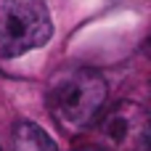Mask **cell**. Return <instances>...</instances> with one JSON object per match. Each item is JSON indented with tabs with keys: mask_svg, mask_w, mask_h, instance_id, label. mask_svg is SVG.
Segmentation results:
<instances>
[{
	"mask_svg": "<svg viewBox=\"0 0 151 151\" xmlns=\"http://www.w3.org/2000/svg\"><path fill=\"white\" fill-rule=\"evenodd\" d=\"M11 151H56V143L40 125L19 122L13 130V149Z\"/></svg>",
	"mask_w": 151,
	"mask_h": 151,
	"instance_id": "4",
	"label": "cell"
},
{
	"mask_svg": "<svg viewBox=\"0 0 151 151\" xmlns=\"http://www.w3.org/2000/svg\"><path fill=\"white\" fill-rule=\"evenodd\" d=\"M96 149L101 151H151V119L138 101H119L98 114Z\"/></svg>",
	"mask_w": 151,
	"mask_h": 151,
	"instance_id": "3",
	"label": "cell"
},
{
	"mask_svg": "<svg viewBox=\"0 0 151 151\" xmlns=\"http://www.w3.org/2000/svg\"><path fill=\"white\" fill-rule=\"evenodd\" d=\"M53 35L45 0H0V58L42 48Z\"/></svg>",
	"mask_w": 151,
	"mask_h": 151,
	"instance_id": "2",
	"label": "cell"
},
{
	"mask_svg": "<svg viewBox=\"0 0 151 151\" xmlns=\"http://www.w3.org/2000/svg\"><path fill=\"white\" fill-rule=\"evenodd\" d=\"M77 151H101V149H96V146H90V149H77Z\"/></svg>",
	"mask_w": 151,
	"mask_h": 151,
	"instance_id": "5",
	"label": "cell"
},
{
	"mask_svg": "<svg viewBox=\"0 0 151 151\" xmlns=\"http://www.w3.org/2000/svg\"><path fill=\"white\" fill-rule=\"evenodd\" d=\"M109 85L101 72L90 66L61 69L45 93L50 117L66 133H85L93 127L98 114L106 109Z\"/></svg>",
	"mask_w": 151,
	"mask_h": 151,
	"instance_id": "1",
	"label": "cell"
}]
</instances>
